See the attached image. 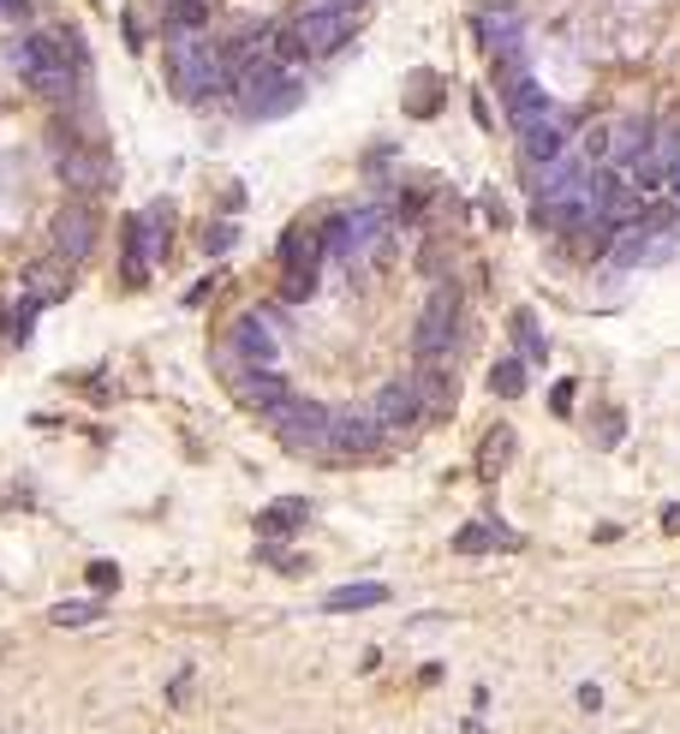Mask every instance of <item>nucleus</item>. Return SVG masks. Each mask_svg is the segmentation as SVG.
Wrapping results in <instances>:
<instances>
[{"mask_svg": "<svg viewBox=\"0 0 680 734\" xmlns=\"http://www.w3.org/2000/svg\"><path fill=\"white\" fill-rule=\"evenodd\" d=\"M72 269H78V263H66L61 252H54V257H42V263H31V275H24V299H36V305H54V299H66V287H72Z\"/></svg>", "mask_w": 680, "mask_h": 734, "instance_id": "13", "label": "nucleus"}, {"mask_svg": "<svg viewBox=\"0 0 680 734\" xmlns=\"http://www.w3.org/2000/svg\"><path fill=\"white\" fill-rule=\"evenodd\" d=\"M669 185H674V198H680V156L669 161Z\"/></svg>", "mask_w": 680, "mask_h": 734, "instance_id": "36", "label": "nucleus"}, {"mask_svg": "<svg viewBox=\"0 0 680 734\" xmlns=\"http://www.w3.org/2000/svg\"><path fill=\"white\" fill-rule=\"evenodd\" d=\"M389 604V585L382 579H359V585H334L329 597H322V609L329 615H352V609H376Z\"/></svg>", "mask_w": 680, "mask_h": 734, "instance_id": "18", "label": "nucleus"}, {"mask_svg": "<svg viewBox=\"0 0 680 734\" xmlns=\"http://www.w3.org/2000/svg\"><path fill=\"white\" fill-rule=\"evenodd\" d=\"M0 19L24 24V19H31V0H0Z\"/></svg>", "mask_w": 680, "mask_h": 734, "instance_id": "32", "label": "nucleus"}, {"mask_svg": "<svg viewBox=\"0 0 680 734\" xmlns=\"http://www.w3.org/2000/svg\"><path fill=\"white\" fill-rule=\"evenodd\" d=\"M501 96H508V120H513V131H531V126L555 120V114H550V96H543V84H531V78L508 84Z\"/></svg>", "mask_w": 680, "mask_h": 734, "instance_id": "14", "label": "nucleus"}, {"mask_svg": "<svg viewBox=\"0 0 680 734\" xmlns=\"http://www.w3.org/2000/svg\"><path fill=\"white\" fill-rule=\"evenodd\" d=\"M620 430H627V424H620V413H603V424H597V443H603V448H615V443H620Z\"/></svg>", "mask_w": 680, "mask_h": 734, "instance_id": "30", "label": "nucleus"}, {"mask_svg": "<svg viewBox=\"0 0 680 734\" xmlns=\"http://www.w3.org/2000/svg\"><path fill=\"white\" fill-rule=\"evenodd\" d=\"M662 532H680V502H674V508H662Z\"/></svg>", "mask_w": 680, "mask_h": 734, "instance_id": "35", "label": "nucleus"}, {"mask_svg": "<svg viewBox=\"0 0 680 734\" xmlns=\"http://www.w3.org/2000/svg\"><path fill=\"white\" fill-rule=\"evenodd\" d=\"M508 454H513V430H496V436H484V448H478V472H501L508 466Z\"/></svg>", "mask_w": 680, "mask_h": 734, "instance_id": "23", "label": "nucleus"}, {"mask_svg": "<svg viewBox=\"0 0 680 734\" xmlns=\"http://www.w3.org/2000/svg\"><path fill=\"white\" fill-rule=\"evenodd\" d=\"M382 233V210H352V215H334L329 227H322V245H329L334 257H352L364 240H376Z\"/></svg>", "mask_w": 680, "mask_h": 734, "instance_id": "11", "label": "nucleus"}, {"mask_svg": "<svg viewBox=\"0 0 680 734\" xmlns=\"http://www.w3.org/2000/svg\"><path fill=\"white\" fill-rule=\"evenodd\" d=\"M490 389L501 394V401H520V394H525V364L520 359H501L490 371Z\"/></svg>", "mask_w": 680, "mask_h": 734, "instance_id": "22", "label": "nucleus"}, {"mask_svg": "<svg viewBox=\"0 0 680 734\" xmlns=\"http://www.w3.org/2000/svg\"><path fill=\"white\" fill-rule=\"evenodd\" d=\"M233 394H240V406H251L257 418H275V413H287L299 394L287 389V376L269 371V364H245V371H233Z\"/></svg>", "mask_w": 680, "mask_h": 734, "instance_id": "5", "label": "nucleus"}, {"mask_svg": "<svg viewBox=\"0 0 680 734\" xmlns=\"http://www.w3.org/2000/svg\"><path fill=\"white\" fill-rule=\"evenodd\" d=\"M580 156H585V161H603V156H615V138H609V131H603V126H597V131H585V138H580Z\"/></svg>", "mask_w": 680, "mask_h": 734, "instance_id": "29", "label": "nucleus"}, {"mask_svg": "<svg viewBox=\"0 0 680 734\" xmlns=\"http://www.w3.org/2000/svg\"><path fill=\"white\" fill-rule=\"evenodd\" d=\"M168 72H173V84H180V96H191V102H210V96L233 91V61L210 36H173L168 42Z\"/></svg>", "mask_w": 680, "mask_h": 734, "instance_id": "1", "label": "nucleus"}, {"mask_svg": "<svg viewBox=\"0 0 680 734\" xmlns=\"http://www.w3.org/2000/svg\"><path fill=\"white\" fill-rule=\"evenodd\" d=\"M287 36L305 61H317V54H334L340 42L352 36V19H347V7H317V12H299V19L287 24Z\"/></svg>", "mask_w": 680, "mask_h": 734, "instance_id": "4", "label": "nucleus"}, {"mask_svg": "<svg viewBox=\"0 0 680 734\" xmlns=\"http://www.w3.org/2000/svg\"><path fill=\"white\" fill-rule=\"evenodd\" d=\"M496 538H501V543H513V532H490V525H466V532L454 538V550L478 555V550H496Z\"/></svg>", "mask_w": 680, "mask_h": 734, "instance_id": "24", "label": "nucleus"}, {"mask_svg": "<svg viewBox=\"0 0 680 734\" xmlns=\"http://www.w3.org/2000/svg\"><path fill=\"white\" fill-rule=\"evenodd\" d=\"M269 424L280 430V443H287V448H299V454H329V406L293 401L287 413H275Z\"/></svg>", "mask_w": 680, "mask_h": 734, "instance_id": "7", "label": "nucleus"}, {"mask_svg": "<svg viewBox=\"0 0 680 734\" xmlns=\"http://www.w3.org/2000/svg\"><path fill=\"white\" fill-rule=\"evenodd\" d=\"M454 322H460V292L454 287H442L431 305H424V317H418V329H412V352L418 359H442L454 341Z\"/></svg>", "mask_w": 680, "mask_h": 734, "instance_id": "8", "label": "nucleus"}, {"mask_svg": "<svg viewBox=\"0 0 680 734\" xmlns=\"http://www.w3.org/2000/svg\"><path fill=\"white\" fill-rule=\"evenodd\" d=\"M645 143H650V126H645V120H639V126H620V131H615V156H620V161H633V150L645 156Z\"/></svg>", "mask_w": 680, "mask_h": 734, "instance_id": "25", "label": "nucleus"}, {"mask_svg": "<svg viewBox=\"0 0 680 734\" xmlns=\"http://www.w3.org/2000/svg\"><path fill=\"white\" fill-rule=\"evenodd\" d=\"M91 245H96V210L91 203H66V210L54 215V252L66 263H84Z\"/></svg>", "mask_w": 680, "mask_h": 734, "instance_id": "10", "label": "nucleus"}, {"mask_svg": "<svg viewBox=\"0 0 680 734\" xmlns=\"http://www.w3.org/2000/svg\"><path fill=\"white\" fill-rule=\"evenodd\" d=\"M513 334H520L525 359H543V352H550V347H543V334H538V322H531V311H520V317H513Z\"/></svg>", "mask_w": 680, "mask_h": 734, "instance_id": "27", "label": "nucleus"}, {"mask_svg": "<svg viewBox=\"0 0 680 734\" xmlns=\"http://www.w3.org/2000/svg\"><path fill=\"white\" fill-rule=\"evenodd\" d=\"M376 443H382V424L371 418V406H329V460L371 454Z\"/></svg>", "mask_w": 680, "mask_h": 734, "instance_id": "6", "label": "nucleus"}, {"mask_svg": "<svg viewBox=\"0 0 680 734\" xmlns=\"http://www.w3.org/2000/svg\"><path fill=\"white\" fill-rule=\"evenodd\" d=\"M168 24L185 36H198L203 24H210V0H168Z\"/></svg>", "mask_w": 680, "mask_h": 734, "instance_id": "21", "label": "nucleus"}, {"mask_svg": "<svg viewBox=\"0 0 680 734\" xmlns=\"http://www.w3.org/2000/svg\"><path fill=\"white\" fill-rule=\"evenodd\" d=\"M233 352H245L251 364H275V334H269V317H240V329H233Z\"/></svg>", "mask_w": 680, "mask_h": 734, "instance_id": "16", "label": "nucleus"}, {"mask_svg": "<svg viewBox=\"0 0 680 734\" xmlns=\"http://www.w3.org/2000/svg\"><path fill=\"white\" fill-rule=\"evenodd\" d=\"M329 7H352V0H329Z\"/></svg>", "mask_w": 680, "mask_h": 734, "instance_id": "37", "label": "nucleus"}, {"mask_svg": "<svg viewBox=\"0 0 680 734\" xmlns=\"http://www.w3.org/2000/svg\"><path fill=\"white\" fill-rule=\"evenodd\" d=\"M550 406H555V418H567V413H573V383H555Z\"/></svg>", "mask_w": 680, "mask_h": 734, "instance_id": "31", "label": "nucleus"}, {"mask_svg": "<svg viewBox=\"0 0 680 734\" xmlns=\"http://www.w3.org/2000/svg\"><path fill=\"white\" fill-rule=\"evenodd\" d=\"M31 317H36V299L12 305V322H7V341H12V347H24V341H31Z\"/></svg>", "mask_w": 680, "mask_h": 734, "instance_id": "26", "label": "nucleus"}, {"mask_svg": "<svg viewBox=\"0 0 680 734\" xmlns=\"http://www.w3.org/2000/svg\"><path fill=\"white\" fill-rule=\"evenodd\" d=\"M561 150H567V138H561V126H555V120H543V126L520 131V156H525V168H531V173L555 168Z\"/></svg>", "mask_w": 680, "mask_h": 734, "instance_id": "15", "label": "nucleus"}, {"mask_svg": "<svg viewBox=\"0 0 680 734\" xmlns=\"http://www.w3.org/2000/svg\"><path fill=\"white\" fill-rule=\"evenodd\" d=\"M203 245H210V252H227V245H233V227H227V222H221L215 233H203Z\"/></svg>", "mask_w": 680, "mask_h": 734, "instance_id": "33", "label": "nucleus"}, {"mask_svg": "<svg viewBox=\"0 0 680 734\" xmlns=\"http://www.w3.org/2000/svg\"><path fill=\"white\" fill-rule=\"evenodd\" d=\"M371 418L382 424V436H394V430H412V424L424 418V394L412 376H401V383H382L376 389V401H371Z\"/></svg>", "mask_w": 680, "mask_h": 734, "instance_id": "9", "label": "nucleus"}, {"mask_svg": "<svg viewBox=\"0 0 680 734\" xmlns=\"http://www.w3.org/2000/svg\"><path fill=\"white\" fill-rule=\"evenodd\" d=\"M96 604H91V597H78V604H61V609H54V621H61V627H84V621H96Z\"/></svg>", "mask_w": 680, "mask_h": 734, "instance_id": "28", "label": "nucleus"}, {"mask_svg": "<svg viewBox=\"0 0 680 734\" xmlns=\"http://www.w3.org/2000/svg\"><path fill=\"white\" fill-rule=\"evenodd\" d=\"M310 520V502L305 496H280V502H269L257 513V532L263 538H280V532H299V525Z\"/></svg>", "mask_w": 680, "mask_h": 734, "instance_id": "19", "label": "nucleus"}, {"mask_svg": "<svg viewBox=\"0 0 680 734\" xmlns=\"http://www.w3.org/2000/svg\"><path fill=\"white\" fill-rule=\"evenodd\" d=\"M61 180L72 192H96V185H108V156L96 150V143H66L61 150Z\"/></svg>", "mask_w": 680, "mask_h": 734, "instance_id": "12", "label": "nucleus"}, {"mask_svg": "<svg viewBox=\"0 0 680 734\" xmlns=\"http://www.w3.org/2000/svg\"><path fill=\"white\" fill-rule=\"evenodd\" d=\"M329 252L322 245V227H293L287 240H280V269H287V299H310L317 292V257Z\"/></svg>", "mask_w": 680, "mask_h": 734, "instance_id": "3", "label": "nucleus"}, {"mask_svg": "<svg viewBox=\"0 0 680 734\" xmlns=\"http://www.w3.org/2000/svg\"><path fill=\"white\" fill-rule=\"evenodd\" d=\"M168 222H173V203H150V210H144L126 233L138 240L144 257H161V252H168Z\"/></svg>", "mask_w": 680, "mask_h": 734, "instance_id": "17", "label": "nucleus"}, {"mask_svg": "<svg viewBox=\"0 0 680 734\" xmlns=\"http://www.w3.org/2000/svg\"><path fill=\"white\" fill-rule=\"evenodd\" d=\"M114 579H120V574H114L108 562H96V567H91V585H114Z\"/></svg>", "mask_w": 680, "mask_h": 734, "instance_id": "34", "label": "nucleus"}, {"mask_svg": "<svg viewBox=\"0 0 680 734\" xmlns=\"http://www.w3.org/2000/svg\"><path fill=\"white\" fill-rule=\"evenodd\" d=\"M412 383L424 394V413L431 406H448L454 401V376H448V359H418V371H412Z\"/></svg>", "mask_w": 680, "mask_h": 734, "instance_id": "20", "label": "nucleus"}, {"mask_svg": "<svg viewBox=\"0 0 680 734\" xmlns=\"http://www.w3.org/2000/svg\"><path fill=\"white\" fill-rule=\"evenodd\" d=\"M72 54H78L72 31H36V36L12 42V66H19V78L36 84V91H66L72 84V72H66Z\"/></svg>", "mask_w": 680, "mask_h": 734, "instance_id": "2", "label": "nucleus"}]
</instances>
